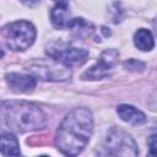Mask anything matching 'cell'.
<instances>
[{"label":"cell","mask_w":157,"mask_h":157,"mask_svg":"<svg viewBox=\"0 0 157 157\" xmlns=\"http://www.w3.org/2000/svg\"><path fill=\"white\" fill-rule=\"evenodd\" d=\"M104 150L109 157H137L139 155L135 140L120 128L108 130L104 139Z\"/></svg>","instance_id":"cell-3"},{"label":"cell","mask_w":157,"mask_h":157,"mask_svg":"<svg viewBox=\"0 0 157 157\" xmlns=\"http://www.w3.org/2000/svg\"><path fill=\"white\" fill-rule=\"evenodd\" d=\"M2 56H4V52L0 49V58H2Z\"/></svg>","instance_id":"cell-16"},{"label":"cell","mask_w":157,"mask_h":157,"mask_svg":"<svg viewBox=\"0 0 157 157\" xmlns=\"http://www.w3.org/2000/svg\"><path fill=\"white\" fill-rule=\"evenodd\" d=\"M148 157H156V135H151L148 140Z\"/></svg>","instance_id":"cell-15"},{"label":"cell","mask_w":157,"mask_h":157,"mask_svg":"<svg viewBox=\"0 0 157 157\" xmlns=\"http://www.w3.org/2000/svg\"><path fill=\"white\" fill-rule=\"evenodd\" d=\"M33 77H39L44 81H65L71 76L70 67L55 60L32 61L27 66Z\"/></svg>","instance_id":"cell-5"},{"label":"cell","mask_w":157,"mask_h":157,"mask_svg":"<svg viewBox=\"0 0 157 157\" xmlns=\"http://www.w3.org/2000/svg\"><path fill=\"white\" fill-rule=\"evenodd\" d=\"M47 54L55 61L64 64L65 66L82 65L88 58V50L85 48H77L67 45L65 43H54L47 49Z\"/></svg>","instance_id":"cell-6"},{"label":"cell","mask_w":157,"mask_h":157,"mask_svg":"<svg viewBox=\"0 0 157 157\" xmlns=\"http://www.w3.org/2000/svg\"><path fill=\"white\" fill-rule=\"evenodd\" d=\"M92 131V113L83 107L75 108L60 123L55 134V144L61 153L67 157H75L83 151Z\"/></svg>","instance_id":"cell-1"},{"label":"cell","mask_w":157,"mask_h":157,"mask_svg":"<svg viewBox=\"0 0 157 157\" xmlns=\"http://www.w3.org/2000/svg\"><path fill=\"white\" fill-rule=\"evenodd\" d=\"M118 58H119V53L114 49H105L98 61L91 66L88 70L85 71V74L82 75L83 80H99L103 77H107L109 75V71L115 66V64L118 63Z\"/></svg>","instance_id":"cell-7"},{"label":"cell","mask_w":157,"mask_h":157,"mask_svg":"<svg viewBox=\"0 0 157 157\" xmlns=\"http://www.w3.org/2000/svg\"><path fill=\"white\" fill-rule=\"evenodd\" d=\"M47 117L34 103L26 101L0 102V129L9 132H28L44 128Z\"/></svg>","instance_id":"cell-2"},{"label":"cell","mask_w":157,"mask_h":157,"mask_svg":"<svg viewBox=\"0 0 157 157\" xmlns=\"http://www.w3.org/2000/svg\"><path fill=\"white\" fill-rule=\"evenodd\" d=\"M5 38L6 45L10 49L22 52L33 44L36 39V28L28 21H16L7 26Z\"/></svg>","instance_id":"cell-4"},{"label":"cell","mask_w":157,"mask_h":157,"mask_svg":"<svg viewBox=\"0 0 157 157\" xmlns=\"http://www.w3.org/2000/svg\"><path fill=\"white\" fill-rule=\"evenodd\" d=\"M124 66L129 70H132V71H137V70H142L145 67V64L139 61V60H135V59H130L128 61L124 63Z\"/></svg>","instance_id":"cell-14"},{"label":"cell","mask_w":157,"mask_h":157,"mask_svg":"<svg viewBox=\"0 0 157 157\" xmlns=\"http://www.w3.org/2000/svg\"><path fill=\"white\" fill-rule=\"evenodd\" d=\"M7 86L16 93H26L33 91L36 87V78L32 75L10 72L5 76Z\"/></svg>","instance_id":"cell-8"},{"label":"cell","mask_w":157,"mask_h":157,"mask_svg":"<svg viewBox=\"0 0 157 157\" xmlns=\"http://www.w3.org/2000/svg\"><path fill=\"white\" fill-rule=\"evenodd\" d=\"M0 153L6 157L20 156V144L15 135L11 132L0 134Z\"/></svg>","instance_id":"cell-11"},{"label":"cell","mask_w":157,"mask_h":157,"mask_svg":"<svg viewBox=\"0 0 157 157\" xmlns=\"http://www.w3.org/2000/svg\"><path fill=\"white\" fill-rule=\"evenodd\" d=\"M134 43L137 47V49H140L142 52H148L155 45L153 36L146 28H140L136 31V33L134 36Z\"/></svg>","instance_id":"cell-12"},{"label":"cell","mask_w":157,"mask_h":157,"mask_svg":"<svg viewBox=\"0 0 157 157\" xmlns=\"http://www.w3.org/2000/svg\"><path fill=\"white\" fill-rule=\"evenodd\" d=\"M39 157H48V156H39Z\"/></svg>","instance_id":"cell-17"},{"label":"cell","mask_w":157,"mask_h":157,"mask_svg":"<svg viewBox=\"0 0 157 157\" xmlns=\"http://www.w3.org/2000/svg\"><path fill=\"white\" fill-rule=\"evenodd\" d=\"M90 26H91L90 23H87L83 18L80 17V18H71L69 28H71L74 32H76L77 36H80V37H83V36L87 37L92 33V29L88 28Z\"/></svg>","instance_id":"cell-13"},{"label":"cell","mask_w":157,"mask_h":157,"mask_svg":"<svg viewBox=\"0 0 157 157\" xmlns=\"http://www.w3.org/2000/svg\"><path fill=\"white\" fill-rule=\"evenodd\" d=\"M117 113L120 119L131 125H142L146 123V115L137 108L130 104H120L117 108Z\"/></svg>","instance_id":"cell-9"},{"label":"cell","mask_w":157,"mask_h":157,"mask_svg":"<svg viewBox=\"0 0 157 157\" xmlns=\"http://www.w3.org/2000/svg\"><path fill=\"white\" fill-rule=\"evenodd\" d=\"M50 20L54 27L56 28H69L71 22L69 4L67 2H56L50 11Z\"/></svg>","instance_id":"cell-10"}]
</instances>
